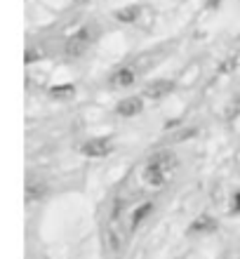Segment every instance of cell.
I'll list each match as a JSON object with an SVG mask.
<instances>
[{
	"instance_id": "5b68a950",
	"label": "cell",
	"mask_w": 240,
	"mask_h": 259,
	"mask_svg": "<svg viewBox=\"0 0 240 259\" xmlns=\"http://www.w3.org/2000/svg\"><path fill=\"white\" fill-rule=\"evenodd\" d=\"M118 116L123 118H132V116H139L141 111H144V102L139 99V97H127V99H123V102L118 104Z\"/></svg>"
},
{
	"instance_id": "8fae6325",
	"label": "cell",
	"mask_w": 240,
	"mask_h": 259,
	"mask_svg": "<svg viewBox=\"0 0 240 259\" xmlns=\"http://www.w3.org/2000/svg\"><path fill=\"white\" fill-rule=\"evenodd\" d=\"M233 68H235V57H231V59H226V62L221 64L219 71H221V73H231Z\"/></svg>"
},
{
	"instance_id": "277c9868",
	"label": "cell",
	"mask_w": 240,
	"mask_h": 259,
	"mask_svg": "<svg viewBox=\"0 0 240 259\" xmlns=\"http://www.w3.org/2000/svg\"><path fill=\"white\" fill-rule=\"evenodd\" d=\"M174 90V82L172 80H153L151 85H146L144 90V97L151 99V102H160L163 97H167Z\"/></svg>"
},
{
	"instance_id": "4fadbf2b",
	"label": "cell",
	"mask_w": 240,
	"mask_h": 259,
	"mask_svg": "<svg viewBox=\"0 0 240 259\" xmlns=\"http://www.w3.org/2000/svg\"><path fill=\"white\" fill-rule=\"evenodd\" d=\"M217 3H219V0H210V7H214V5H217Z\"/></svg>"
},
{
	"instance_id": "8992f818",
	"label": "cell",
	"mask_w": 240,
	"mask_h": 259,
	"mask_svg": "<svg viewBox=\"0 0 240 259\" xmlns=\"http://www.w3.org/2000/svg\"><path fill=\"white\" fill-rule=\"evenodd\" d=\"M134 71H132L130 66H123V68H118L116 73L111 75V82L116 85V88H130L132 82H134Z\"/></svg>"
},
{
	"instance_id": "3957f363",
	"label": "cell",
	"mask_w": 240,
	"mask_h": 259,
	"mask_svg": "<svg viewBox=\"0 0 240 259\" xmlns=\"http://www.w3.org/2000/svg\"><path fill=\"white\" fill-rule=\"evenodd\" d=\"M80 151H82V156H87V158H104L113 151V142H111L109 137H94V139H87V142L82 144Z\"/></svg>"
},
{
	"instance_id": "9c48e42d",
	"label": "cell",
	"mask_w": 240,
	"mask_h": 259,
	"mask_svg": "<svg viewBox=\"0 0 240 259\" xmlns=\"http://www.w3.org/2000/svg\"><path fill=\"white\" fill-rule=\"evenodd\" d=\"M139 17V7L137 5H130V7H123V10H118L116 12V19L123 21V24H132V21Z\"/></svg>"
},
{
	"instance_id": "52a82bcc",
	"label": "cell",
	"mask_w": 240,
	"mask_h": 259,
	"mask_svg": "<svg viewBox=\"0 0 240 259\" xmlns=\"http://www.w3.org/2000/svg\"><path fill=\"white\" fill-rule=\"evenodd\" d=\"M214 229H217V222H214V219H210L207 214L198 217L191 226H188V231H191V233H207V231H214Z\"/></svg>"
},
{
	"instance_id": "6da1fadb",
	"label": "cell",
	"mask_w": 240,
	"mask_h": 259,
	"mask_svg": "<svg viewBox=\"0 0 240 259\" xmlns=\"http://www.w3.org/2000/svg\"><path fill=\"white\" fill-rule=\"evenodd\" d=\"M174 170H177V156L170 153V151H160V153H153V156L149 158L141 177H144V182L149 186L160 189V186H165L172 179Z\"/></svg>"
},
{
	"instance_id": "7c38bea8",
	"label": "cell",
	"mask_w": 240,
	"mask_h": 259,
	"mask_svg": "<svg viewBox=\"0 0 240 259\" xmlns=\"http://www.w3.org/2000/svg\"><path fill=\"white\" fill-rule=\"evenodd\" d=\"M231 210H233V212H240V191L233 196V205H231Z\"/></svg>"
},
{
	"instance_id": "30bf717a",
	"label": "cell",
	"mask_w": 240,
	"mask_h": 259,
	"mask_svg": "<svg viewBox=\"0 0 240 259\" xmlns=\"http://www.w3.org/2000/svg\"><path fill=\"white\" fill-rule=\"evenodd\" d=\"M76 95V88L73 85H57V88H52V97H57L59 102H64V99H69V97H73Z\"/></svg>"
},
{
	"instance_id": "7a4b0ae2",
	"label": "cell",
	"mask_w": 240,
	"mask_h": 259,
	"mask_svg": "<svg viewBox=\"0 0 240 259\" xmlns=\"http://www.w3.org/2000/svg\"><path fill=\"white\" fill-rule=\"evenodd\" d=\"M89 45H92V31H89L87 26H82L66 40V48L64 50H66L69 57H80L89 50Z\"/></svg>"
},
{
	"instance_id": "ba28073f",
	"label": "cell",
	"mask_w": 240,
	"mask_h": 259,
	"mask_svg": "<svg viewBox=\"0 0 240 259\" xmlns=\"http://www.w3.org/2000/svg\"><path fill=\"white\" fill-rule=\"evenodd\" d=\"M151 212H153V203H141V205H139L137 210L132 212V222H130V229H132V231H134V229H137V226L141 224V222H144V219L149 217Z\"/></svg>"
}]
</instances>
